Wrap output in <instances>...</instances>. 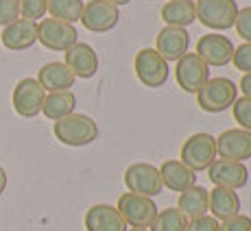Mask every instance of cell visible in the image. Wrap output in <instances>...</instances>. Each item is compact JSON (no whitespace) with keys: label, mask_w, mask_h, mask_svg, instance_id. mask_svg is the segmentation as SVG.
Instances as JSON below:
<instances>
[{"label":"cell","mask_w":251,"mask_h":231,"mask_svg":"<svg viewBox=\"0 0 251 231\" xmlns=\"http://www.w3.org/2000/svg\"><path fill=\"white\" fill-rule=\"evenodd\" d=\"M231 112H234V118H236V122H238V127L251 133V98L238 96V98L234 100V105H231Z\"/></svg>","instance_id":"27"},{"label":"cell","mask_w":251,"mask_h":231,"mask_svg":"<svg viewBox=\"0 0 251 231\" xmlns=\"http://www.w3.org/2000/svg\"><path fill=\"white\" fill-rule=\"evenodd\" d=\"M216 157L231 162L251 160V133L245 129H227L216 138Z\"/></svg>","instance_id":"12"},{"label":"cell","mask_w":251,"mask_h":231,"mask_svg":"<svg viewBox=\"0 0 251 231\" xmlns=\"http://www.w3.org/2000/svg\"><path fill=\"white\" fill-rule=\"evenodd\" d=\"M219 231H251V218L245 214H236L221 223Z\"/></svg>","instance_id":"33"},{"label":"cell","mask_w":251,"mask_h":231,"mask_svg":"<svg viewBox=\"0 0 251 231\" xmlns=\"http://www.w3.org/2000/svg\"><path fill=\"white\" fill-rule=\"evenodd\" d=\"M188 218L181 214L177 208H168L157 211L155 220L151 223V229L149 231H186Z\"/></svg>","instance_id":"26"},{"label":"cell","mask_w":251,"mask_h":231,"mask_svg":"<svg viewBox=\"0 0 251 231\" xmlns=\"http://www.w3.org/2000/svg\"><path fill=\"white\" fill-rule=\"evenodd\" d=\"M48 11V0H20V16L24 20L37 22Z\"/></svg>","instance_id":"28"},{"label":"cell","mask_w":251,"mask_h":231,"mask_svg":"<svg viewBox=\"0 0 251 231\" xmlns=\"http://www.w3.org/2000/svg\"><path fill=\"white\" fill-rule=\"evenodd\" d=\"M52 133L66 146H88L99 138V124L85 114H70L66 118L57 120Z\"/></svg>","instance_id":"1"},{"label":"cell","mask_w":251,"mask_h":231,"mask_svg":"<svg viewBox=\"0 0 251 231\" xmlns=\"http://www.w3.org/2000/svg\"><path fill=\"white\" fill-rule=\"evenodd\" d=\"M188 46H190V35H188L186 28L164 26L162 31L157 33L155 50L160 52L166 61H179L188 52Z\"/></svg>","instance_id":"17"},{"label":"cell","mask_w":251,"mask_h":231,"mask_svg":"<svg viewBox=\"0 0 251 231\" xmlns=\"http://www.w3.org/2000/svg\"><path fill=\"white\" fill-rule=\"evenodd\" d=\"M238 98V88L231 79L219 76V79H210L203 88L197 92V103L207 114H221L234 105Z\"/></svg>","instance_id":"2"},{"label":"cell","mask_w":251,"mask_h":231,"mask_svg":"<svg viewBox=\"0 0 251 231\" xmlns=\"http://www.w3.org/2000/svg\"><path fill=\"white\" fill-rule=\"evenodd\" d=\"M162 185L173 192H186L188 187L197 185V172H192L188 166H183L179 160H168L160 168Z\"/></svg>","instance_id":"21"},{"label":"cell","mask_w":251,"mask_h":231,"mask_svg":"<svg viewBox=\"0 0 251 231\" xmlns=\"http://www.w3.org/2000/svg\"><path fill=\"white\" fill-rule=\"evenodd\" d=\"M197 55L205 61L207 66H227L231 64V57H234V44L227 35H221V33H207L199 42H197Z\"/></svg>","instance_id":"13"},{"label":"cell","mask_w":251,"mask_h":231,"mask_svg":"<svg viewBox=\"0 0 251 231\" xmlns=\"http://www.w3.org/2000/svg\"><path fill=\"white\" fill-rule=\"evenodd\" d=\"M231 64L236 66V70L240 72H251V44H240L238 48H234V57H231Z\"/></svg>","instance_id":"30"},{"label":"cell","mask_w":251,"mask_h":231,"mask_svg":"<svg viewBox=\"0 0 251 231\" xmlns=\"http://www.w3.org/2000/svg\"><path fill=\"white\" fill-rule=\"evenodd\" d=\"M116 209L120 211V216H123V220L127 223V227H144V229L151 227V223L155 220L157 211H160L153 199L133 194V192L120 194Z\"/></svg>","instance_id":"5"},{"label":"cell","mask_w":251,"mask_h":231,"mask_svg":"<svg viewBox=\"0 0 251 231\" xmlns=\"http://www.w3.org/2000/svg\"><path fill=\"white\" fill-rule=\"evenodd\" d=\"M177 85L188 94H197L210 81V66L197 52H186L175 68Z\"/></svg>","instance_id":"9"},{"label":"cell","mask_w":251,"mask_h":231,"mask_svg":"<svg viewBox=\"0 0 251 231\" xmlns=\"http://www.w3.org/2000/svg\"><path fill=\"white\" fill-rule=\"evenodd\" d=\"M133 70H136L138 81L144 88L157 90L168 81V61L164 59L155 48H140L133 59Z\"/></svg>","instance_id":"3"},{"label":"cell","mask_w":251,"mask_h":231,"mask_svg":"<svg viewBox=\"0 0 251 231\" xmlns=\"http://www.w3.org/2000/svg\"><path fill=\"white\" fill-rule=\"evenodd\" d=\"M46 92L37 79H22L18 81V85L13 88L11 94V103L18 116L22 118H35L42 112V105H44Z\"/></svg>","instance_id":"10"},{"label":"cell","mask_w":251,"mask_h":231,"mask_svg":"<svg viewBox=\"0 0 251 231\" xmlns=\"http://www.w3.org/2000/svg\"><path fill=\"white\" fill-rule=\"evenodd\" d=\"M120 11L118 7L107 0H88L83 4L81 24L92 33H107L118 24Z\"/></svg>","instance_id":"11"},{"label":"cell","mask_w":251,"mask_h":231,"mask_svg":"<svg viewBox=\"0 0 251 231\" xmlns=\"http://www.w3.org/2000/svg\"><path fill=\"white\" fill-rule=\"evenodd\" d=\"M0 40H2V46L9 50H28L37 42V22L18 18L16 22L2 26Z\"/></svg>","instance_id":"16"},{"label":"cell","mask_w":251,"mask_h":231,"mask_svg":"<svg viewBox=\"0 0 251 231\" xmlns=\"http://www.w3.org/2000/svg\"><path fill=\"white\" fill-rule=\"evenodd\" d=\"M234 26H236V31H238V35L243 37L247 44H251V7L238 9Z\"/></svg>","instance_id":"31"},{"label":"cell","mask_w":251,"mask_h":231,"mask_svg":"<svg viewBox=\"0 0 251 231\" xmlns=\"http://www.w3.org/2000/svg\"><path fill=\"white\" fill-rule=\"evenodd\" d=\"M4 187H7V172H4V168L0 166V194L4 192Z\"/></svg>","instance_id":"35"},{"label":"cell","mask_w":251,"mask_h":231,"mask_svg":"<svg viewBox=\"0 0 251 231\" xmlns=\"http://www.w3.org/2000/svg\"><path fill=\"white\" fill-rule=\"evenodd\" d=\"M107 2L116 4V7H123V4H129V2H131V0H107Z\"/></svg>","instance_id":"36"},{"label":"cell","mask_w":251,"mask_h":231,"mask_svg":"<svg viewBox=\"0 0 251 231\" xmlns=\"http://www.w3.org/2000/svg\"><path fill=\"white\" fill-rule=\"evenodd\" d=\"M75 107H76V96L66 90V92H50L46 94L44 98V105H42V114L46 116L48 120H61L66 116L75 114Z\"/></svg>","instance_id":"24"},{"label":"cell","mask_w":251,"mask_h":231,"mask_svg":"<svg viewBox=\"0 0 251 231\" xmlns=\"http://www.w3.org/2000/svg\"><path fill=\"white\" fill-rule=\"evenodd\" d=\"M76 76L64 61H50V64L42 66L37 72V83L44 88V92H66L75 85Z\"/></svg>","instance_id":"19"},{"label":"cell","mask_w":251,"mask_h":231,"mask_svg":"<svg viewBox=\"0 0 251 231\" xmlns=\"http://www.w3.org/2000/svg\"><path fill=\"white\" fill-rule=\"evenodd\" d=\"M216 160V138L210 133H195L183 142L179 162L192 172H201L214 163Z\"/></svg>","instance_id":"4"},{"label":"cell","mask_w":251,"mask_h":231,"mask_svg":"<svg viewBox=\"0 0 251 231\" xmlns=\"http://www.w3.org/2000/svg\"><path fill=\"white\" fill-rule=\"evenodd\" d=\"M240 92H243V96L251 98V72L243 74V79H240Z\"/></svg>","instance_id":"34"},{"label":"cell","mask_w":251,"mask_h":231,"mask_svg":"<svg viewBox=\"0 0 251 231\" xmlns=\"http://www.w3.org/2000/svg\"><path fill=\"white\" fill-rule=\"evenodd\" d=\"M125 185L129 192L140 196H153L162 194L164 185H162V177H160V168L151 166L147 162H138L125 170Z\"/></svg>","instance_id":"8"},{"label":"cell","mask_w":251,"mask_h":231,"mask_svg":"<svg viewBox=\"0 0 251 231\" xmlns=\"http://www.w3.org/2000/svg\"><path fill=\"white\" fill-rule=\"evenodd\" d=\"M207 177L214 185L219 187H229V190H238L245 187L249 181V170L245 163L231 162V160H221L216 157L214 163L207 168Z\"/></svg>","instance_id":"14"},{"label":"cell","mask_w":251,"mask_h":231,"mask_svg":"<svg viewBox=\"0 0 251 231\" xmlns=\"http://www.w3.org/2000/svg\"><path fill=\"white\" fill-rule=\"evenodd\" d=\"M18 18H20V0H0V26H7Z\"/></svg>","instance_id":"29"},{"label":"cell","mask_w":251,"mask_h":231,"mask_svg":"<svg viewBox=\"0 0 251 231\" xmlns=\"http://www.w3.org/2000/svg\"><path fill=\"white\" fill-rule=\"evenodd\" d=\"M162 20L166 26L186 28L197 20V7L192 0H168L162 7Z\"/></svg>","instance_id":"22"},{"label":"cell","mask_w":251,"mask_h":231,"mask_svg":"<svg viewBox=\"0 0 251 231\" xmlns=\"http://www.w3.org/2000/svg\"><path fill=\"white\" fill-rule=\"evenodd\" d=\"M64 64L72 70L76 79H92L99 72V55L90 44L76 42L75 46L66 50Z\"/></svg>","instance_id":"15"},{"label":"cell","mask_w":251,"mask_h":231,"mask_svg":"<svg viewBox=\"0 0 251 231\" xmlns=\"http://www.w3.org/2000/svg\"><path fill=\"white\" fill-rule=\"evenodd\" d=\"M85 229L88 231H127V223L114 205L99 203L85 211Z\"/></svg>","instance_id":"18"},{"label":"cell","mask_w":251,"mask_h":231,"mask_svg":"<svg viewBox=\"0 0 251 231\" xmlns=\"http://www.w3.org/2000/svg\"><path fill=\"white\" fill-rule=\"evenodd\" d=\"M207 211H212V216L216 220H221V223L240 214L238 192L229 190V187L214 185V190H207Z\"/></svg>","instance_id":"20"},{"label":"cell","mask_w":251,"mask_h":231,"mask_svg":"<svg viewBox=\"0 0 251 231\" xmlns=\"http://www.w3.org/2000/svg\"><path fill=\"white\" fill-rule=\"evenodd\" d=\"M197 20L214 31H227L234 26L238 4L236 0H197Z\"/></svg>","instance_id":"6"},{"label":"cell","mask_w":251,"mask_h":231,"mask_svg":"<svg viewBox=\"0 0 251 231\" xmlns=\"http://www.w3.org/2000/svg\"><path fill=\"white\" fill-rule=\"evenodd\" d=\"M177 209H179L188 220L199 218V216H205L207 214V190L203 185L188 187L186 192H181L179 194Z\"/></svg>","instance_id":"23"},{"label":"cell","mask_w":251,"mask_h":231,"mask_svg":"<svg viewBox=\"0 0 251 231\" xmlns=\"http://www.w3.org/2000/svg\"><path fill=\"white\" fill-rule=\"evenodd\" d=\"M83 4H85L83 0H48V13L55 20L75 24L81 20Z\"/></svg>","instance_id":"25"},{"label":"cell","mask_w":251,"mask_h":231,"mask_svg":"<svg viewBox=\"0 0 251 231\" xmlns=\"http://www.w3.org/2000/svg\"><path fill=\"white\" fill-rule=\"evenodd\" d=\"M221 223L214 218V216H199V218L188 220L186 231H219Z\"/></svg>","instance_id":"32"},{"label":"cell","mask_w":251,"mask_h":231,"mask_svg":"<svg viewBox=\"0 0 251 231\" xmlns=\"http://www.w3.org/2000/svg\"><path fill=\"white\" fill-rule=\"evenodd\" d=\"M127 231H149V229H144V227H131V229H127Z\"/></svg>","instance_id":"37"},{"label":"cell","mask_w":251,"mask_h":231,"mask_svg":"<svg viewBox=\"0 0 251 231\" xmlns=\"http://www.w3.org/2000/svg\"><path fill=\"white\" fill-rule=\"evenodd\" d=\"M37 40L48 50L66 52L79 42V33H76L75 24L55 20V18H44L37 24Z\"/></svg>","instance_id":"7"}]
</instances>
